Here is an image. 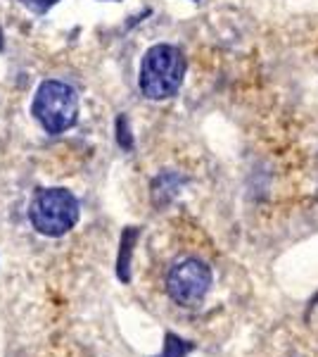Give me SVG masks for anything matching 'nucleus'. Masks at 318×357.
Wrapping results in <instances>:
<instances>
[{"mask_svg":"<svg viewBox=\"0 0 318 357\" xmlns=\"http://www.w3.org/2000/svg\"><path fill=\"white\" fill-rule=\"evenodd\" d=\"M186 55L181 48L157 43L143 55L138 86L148 100H169L181 91L186 79Z\"/></svg>","mask_w":318,"mask_h":357,"instance_id":"1","label":"nucleus"},{"mask_svg":"<svg viewBox=\"0 0 318 357\" xmlns=\"http://www.w3.org/2000/svg\"><path fill=\"white\" fill-rule=\"evenodd\" d=\"M31 114L48 134H65L79 119V96L65 82L48 79L33 96Z\"/></svg>","mask_w":318,"mask_h":357,"instance_id":"2","label":"nucleus"},{"mask_svg":"<svg viewBox=\"0 0 318 357\" xmlns=\"http://www.w3.org/2000/svg\"><path fill=\"white\" fill-rule=\"evenodd\" d=\"M79 200L67 188H45L38 191L29 207V220L33 229L50 238H60L72 231L79 222Z\"/></svg>","mask_w":318,"mask_h":357,"instance_id":"3","label":"nucleus"},{"mask_svg":"<svg viewBox=\"0 0 318 357\" xmlns=\"http://www.w3.org/2000/svg\"><path fill=\"white\" fill-rule=\"evenodd\" d=\"M212 289V269L198 257H186L176 262L166 274V293L173 303L193 307L205 301Z\"/></svg>","mask_w":318,"mask_h":357,"instance_id":"4","label":"nucleus"},{"mask_svg":"<svg viewBox=\"0 0 318 357\" xmlns=\"http://www.w3.org/2000/svg\"><path fill=\"white\" fill-rule=\"evenodd\" d=\"M138 236H141V229L138 227H126L124 234H121L119 257H117V276L124 281V284L131 281V257H133V248H136Z\"/></svg>","mask_w":318,"mask_h":357,"instance_id":"5","label":"nucleus"},{"mask_svg":"<svg viewBox=\"0 0 318 357\" xmlns=\"http://www.w3.org/2000/svg\"><path fill=\"white\" fill-rule=\"evenodd\" d=\"M183 178L176 174V172H164L152 181V203L157 207L169 205L173 198H176L178 188H181Z\"/></svg>","mask_w":318,"mask_h":357,"instance_id":"6","label":"nucleus"},{"mask_svg":"<svg viewBox=\"0 0 318 357\" xmlns=\"http://www.w3.org/2000/svg\"><path fill=\"white\" fill-rule=\"evenodd\" d=\"M164 353H161V357H186L190 350H193V345H190L188 341H183V338H178L176 333H166L164 338Z\"/></svg>","mask_w":318,"mask_h":357,"instance_id":"7","label":"nucleus"},{"mask_svg":"<svg viewBox=\"0 0 318 357\" xmlns=\"http://www.w3.org/2000/svg\"><path fill=\"white\" fill-rule=\"evenodd\" d=\"M117 143L121 146V151H133V136L129 129V117L126 114H119L117 117Z\"/></svg>","mask_w":318,"mask_h":357,"instance_id":"8","label":"nucleus"},{"mask_svg":"<svg viewBox=\"0 0 318 357\" xmlns=\"http://www.w3.org/2000/svg\"><path fill=\"white\" fill-rule=\"evenodd\" d=\"M57 3H60V0H22V5H26L29 10H33V13H38V15L48 13Z\"/></svg>","mask_w":318,"mask_h":357,"instance_id":"9","label":"nucleus"},{"mask_svg":"<svg viewBox=\"0 0 318 357\" xmlns=\"http://www.w3.org/2000/svg\"><path fill=\"white\" fill-rule=\"evenodd\" d=\"M0 50H3V31H0Z\"/></svg>","mask_w":318,"mask_h":357,"instance_id":"10","label":"nucleus"},{"mask_svg":"<svg viewBox=\"0 0 318 357\" xmlns=\"http://www.w3.org/2000/svg\"><path fill=\"white\" fill-rule=\"evenodd\" d=\"M195 3H198V0H195Z\"/></svg>","mask_w":318,"mask_h":357,"instance_id":"11","label":"nucleus"}]
</instances>
